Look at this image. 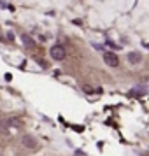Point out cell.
<instances>
[{"instance_id": "cell-8", "label": "cell", "mask_w": 149, "mask_h": 156, "mask_svg": "<svg viewBox=\"0 0 149 156\" xmlns=\"http://www.w3.org/2000/svg\"><path fill=\"white\" fill-rule=\"evenodd\" d=\"M83 90H84L86 93H91V91H93V88H91V86H83Z\"/></svg>"}, {"instance_id": "cell-7", "label": "cell", "mask_w": 149, "mask_h": 156, "mask_svg": "<svg viewBox=\"0 0 149 156\" xmlns=\"http://www.w3.org/2000/svg\"><path fill=\"white\" fill-rule=\"evenodd\" d=\"M146 93V86H139V88H133V91H130V95H144Z\"/></svg>"}, {"instance_id": "cell-4", "label": "cell", "mask_w": 149, "mask_h": 156, "mask_svg": "<svg viewBox=\"0 0 149 156\" xmlns=\"http://www.w3.org/2000/svg\"><path fill=\"white\" fill-rule=\"evenodd\" d=\"M0 133L2 135L12 133V130H11V119H2L0 121Z\"/></svg>"}, {"instance_id": "cell-2", "label": "cell", "mask_w": 149, "mask_h": 156, "mask_svg": "<svg viewBox=\"0 0 149 156\" xmlns=\"http://www.w3.org/2000/svg\"><path fill=\"white\" fill-rule=\"evenodd\" d=\"M21 144L27 149H37V147H39V142H37V139H35V137H32V135H23Z\"/></svg>"}, {"instance_id": "cell-6", "label": "cell", "mask_w": 149, "mask_h": 156, "mask_svg": "<svg viewBox=\"0 0 149 156\" xmlns=\"http://www.w3.org/2000/svg\"><path fill=\"white\" fill-rule=\"evenodd\" d=\"M21 42L25 44V46H28V48H34V46H35V41H34L30 35H27V34L21 35Z\"/></svg>"}, {"instance_id": "cell-5", "label": "cell", "mask_w": 149, "mask_h": 156, "mask_svg": "<svg viewBox=\"0 0 149 156\" xmlns=\"http://www.w3.org/2000/svg\"><path fill=\"white\" fill-rule=\"evenodd\" d=\"M142 60V55L140 53H137V51H132V53H128V62H130V63H139V62H140Z\"/></svg>"}, {"instance_id": "cell-1", "label": "cell", "mask_w": 149, "mask_h": 156, "mask_svg": "<svg viewBox=\"0 0 149 156\" xmlns=\"http://www.w3.org/2000/svg\"><path fill=\"white\" fill-rule=\"evenodd\" d=\"M49 55H51V58L53 60H65V48L63 46H53L49 49Z\"/></svg>"}, {"instance_id": "cell-3", "label": "cell", "mask_w": 149, "mask_h": 156, "mask_svg": "<svg viewBox=\"0 0 149 156\" xmlns=\"http://www.w3.org/2000/svg\"><path fill=\"white\" fill-rule=\"evenodd\" d=\"M104 62H105L109 67H118V65H119V58H118V55L107 51V53H104Z\"/></svg>"}, {"instance_id": "cell-9", "label": "cell", "mask_w": 149, "mask_h": 156, "mask_svg": "<svg viewBox=\"0 0 149 156\" xmlns=\"http://www.w3.org/2000/svg\"><path fill=\"white\" fill-rule=\"evenodd\" d=\"M7 39H9V41H12V39H14V35H12V32H9V34H7Z\"/></svg>"}]
</instances>
